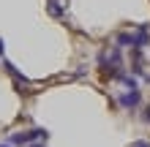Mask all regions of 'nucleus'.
I'll use <instances>...</instances> for the list:
<instances>
[{"mask_svg": "<svg viewBox=\"0 0 150 147\" xmlns=\"http://www.w3.org/2000/svg\"><path fill=\"white\" fill-rule=\"evenodd\" d=\"M47 131L44 128H30V131H19V134H11V144H19V147H28V144H33V142H47Z\"/></svg>", "mask_w": 150, "mask_h": 147, "instance_id": "1", "label": "nucleus"}, {"mask_svg": "<svg viewBox=\"0 0 150 147\" xmlns=\"http://www.w3.org/2000/svg\"><path fill=\"white\" fill-rule=\"evenodd\" d=\"M117 103H120V106L123 109H137L139 106V103H142V93H139V90H128V93H120V96H117Z\"/></svg>", "mask_w": 150, "mask_h": 147, "instance_id": "2", "label": "nucleus"}, {"mask_svg": "<svg viewBox=\"0 0 150 147\" xmlns=\"http://www.w3.org/2000/svg\"><path fill=\"white\" fill-rule=\"evenodd\" d=\"M49 14H52V16H63V14H66V6H60V3L52 0V3H49Z\"/></svg>", "mask_w": 150, "mask_h": 147, "instance_id": "3", "label": "nucleus"}, {"mask_svg": "<svg viewBox=\"0 0 150 147\" xmlns=\"http://www.w3.org/2000/svg\"><path fill=\"white\" fill-rule=\"evenodd\" d=\"M117 46H131V36L128 33H120L117 36Z\"/></svg>", "mask_w": 150, "mask_h": 147, "instance_id": "4", "label": "nucleus"}, {"mask_svg": "<svg viewBox=\"0 0 150 147\" xmlns=\"http://www.w3.org/2000/svg\"><path fill=\"white\" fill-rule=\"evenodd\" d=\"M131 147H150V144H147V142H134Z\"/></svg>", "mask_w": 150, "mask_h": 147, "instance_id": "5", "label": "nucleus"}, {"mask_svg": "<svg viewBox=\"0 0 150 147\" xmlns=\"http://www.w3.org/2000/svg\"><path fill=\"white\" fill-rule=\"evenodd\" d=\"M0 57H3V38H0Z\"/></svg>", "mask_w": 150, "mask_h": 147, "instance_id": "6", "label": "nucleus"}, {"mask_svg": "<svg viewBox=\"0 0 150 147\" xmlns=\"http://www.w3.org/2000/svg\"><path fill=\"white\" fill-rule=\"evenodd\" d=\"M55 3H63V6H66V3H68V0H55Z\"/></svg>", "mask_w": 150, "mask_h": 147, "instance_id": "7", "label": "nucleus"}, {"mask_svg": "<svg viewBox=\"0 0 150 147\" xmlns=\"http://www.w3.org/2000/svg\"><path fill=\"white\" fill-rule=\"evenodd\" d=\"M28 147H44V144H28Z\"/></svg>", "mask_w": 150, "mask_h": 147, "instance_id": "8", "label": "nucleus"}, {"mask_svg": "<svg viewBox=\"0 0 150 147\" xmlns=\"http://www.w3.org/2000/svg\"><path fill=\"white\" fill-rule=\"evenodd\" d=\"M0 147H11V144H0Z\"/></svg>", "mask_w": 150, "mask_h": 147, "instance_id": "9", "label": "nucleus"}]
</instances>
